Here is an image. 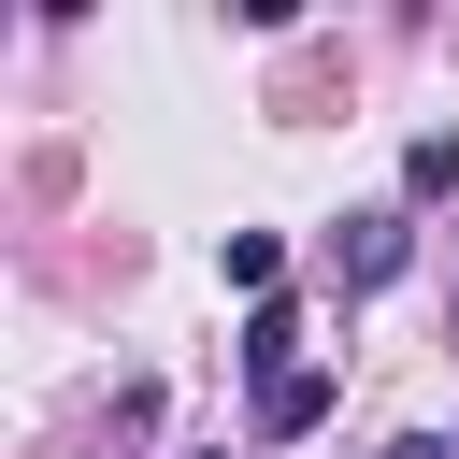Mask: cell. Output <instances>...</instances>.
<instances>
[{
	"label": "cell",
	"instance_id": "cell-1",
	"mask_svg": "<svg viewBox=\"0 0 459 459\" xmlns=\"http://www.w3.org/2000/svg\"><path fill=\"white\" fill-rule=\"evenodd\" d=\"M330 273H344V287H387V273H402V215H387V201L344 215V230H330Z\"/></svg>",
	"mask_w": 459,
	"mask_h": 459
},
{
	"label": "cell",
	"instance_id": "cell-3",
	"mask_svg": "<svg viewBox=\"0 0 459 459\" xmlns=\"http://www.w3.org/2000/svg\"><path fill=\"white\" fill-rule=\"evenodd\" d=\"M316 416H330V373H316V359H301L287 387H258V430H273V445H287V430H316Z\"/></svg>",
	"mask_w": 459,
	"mask_h": 459
},
{
	"label": "cell",
	"instance_id": "cell-4",
	"mask_svg": "<svg viewBox=\"0 0 459 459\" xmlns=\"http://www.w3.org/2000/svg\"><path fill=\"white\" fill-rule=\"evenodd\" d=\"M445 186H459V129H416L402 143V201H445Z\"/></svg>",
	"mask_w": 459,
	"mask_h": 459
},
{
	"label": "cell",
	"instance_id": "cell-5",
	"mask_svg": "<svg viewBox=\"0 0 459 459\" xmlns=\"http://www.w3.org/2000/svg\"><path fill=\"white\" fill-rule=\"evenodd\" d=\"M215 273H230L244 301H273V273H287V244H273V230H230V258H215Z\"/></svg>",
	"mask_w": 459,
	"mask_h": 459
},
{
	"label": "cell",
	"instance_id": "cell-6",
	"mask_svg": "<svg viewBox=\"0 0 459 459\" xmlns=\"http://www.w3.org/2000/svg\"><path fill=\"white\" fill-rule=\"evenodd\" d=\"M373 459H459V445H430V430H402V445H373Z\"/></svg>",
	"mask_w": 459,
	"mask_h": 459
},
{
	"label": "cell",
	"instance_id": "cell-2",
	"mask_svg": "<svg viewBox=\"0 0 459 459\" xmlns=\"http://www.w3.org/2000/svg\"><path fill=\"white\" fill-rule=\"evenodd\" d=\"M244 373H258V387L301 373V301H244Z\"/></svg>",
	"mask_w": 459,
	"mask_h": 459
}]
</instances>
